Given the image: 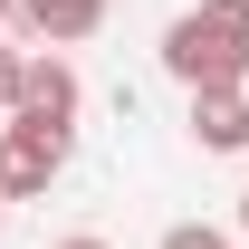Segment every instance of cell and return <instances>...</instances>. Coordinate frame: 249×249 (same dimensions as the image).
<instances>
[{
	"label": "cell",
	"instance_id": "obj_7",
	"mask_svg": "<svg viewBox=\"0 0 249 249\" xmlns=\"http://www.w3.org/2000/svg\"><path fill=\"white\" fill-rule=\"evenodd\" d=\"M10 87H19V48H0V115H10Z\"/></svg>",
	"mask_w": 249,
	"mask_h": 249
},
{
	"label": "cell",
	"instance_id": "obj_6",
	"mask_svg": "<svg viewBox=\"0 0 249 249\" xmlns=\"http://www.w3.org/2000/svg\"><path fill=\"white\" fill-rule=\"evenodd\" d=\"M154 249H230V240H220L211 220H173V230H163V240H154Z\"/></svg>",
	"mask_w": 249,
	"mask_h": 249
},
{
	"label": "cell",
	"instance_id": "obj_8",
	"mask_svg": "<svg viewBox=\"0 0 249 249\" xmlns=\"http://www.w3.org/2000/svg\"><path fill=\"white\" fill-rule=\"evenodd\" d=\"M48 249H115V240H96V230H67V240H48Z\"/></svg>",
	"mask_w": 249,
	"mask_h": 249
},
{
	"label": "cell",
	"instance_id": "obj_11",
	"mask_svg": "<svg viewBox=\"0 0 249 249\" xmlns=\"http://www.w3.org/2000/svg\"><path fill=\"white\" fill-rule=\"evenodd\" d=\"M0 230H10V201H0Z\"/></svg>",
	"mask_w": 249,
	"mask_h": 249
},
{
	"label": "cell",
	"instance_id": "obj_3",
	"mask_svg": "<svg viewBox=\"0 0 249 249\" xmlns=\"http://www.w3.org/2000/svg\"><path fill=\"white\" fill-rule=\"evenodd\" d=\"M67 163V134H48V124H0V201H38V192L58 182Z\"/></svg>",
	"mask_w": 249,
	"mask_h": 249
},
{
	"label": "cell",
	"instance_id": "obj_5",
	"mask_svg": "<svg viewBox=\"0 0 249 249\" xmlns=\"http://www.w3.org/2000/svg\"><path fill=\"white\" fill-rule=\"evenodd\" d=\"M192 144H201V154H240V144H249V96L240 87L192 96Z\"/></svg>",
	"mask_w": 249,
	"mask_h": 249
},
{
	"label": "cell",
	"instance_id": "obj_1",
	"mask_svg": "<svg viewBox=\"0 0 249 249\" xmlns=\"http://www.w3.org/2000/svg\"><path fill=\"white\" fill-rule=\"evenodd\" d=\"M163 67L182 77L192 96H220L249 77V0H201L163 29Z\"/></svg>",
	"mask_w": 249,
	"mask_h": 249
},
{
	"label": "cell",
	"instance_id": "obj_10",
	"mask_svg": "<svg viewBox=\"0 0 249 249\" xmlns=\"http://www.w3.org/2000/svg\"><path fill=\"white\" fill-rule=\"evenodd\" d=\"M240 230H249V192H240Z\"/></svg>",
	"mask_w": 249,
	"mask_h": 249
},
{
	"label": "cell",
	"instance_id": "obj_2",
	"mask_svg": "<svg viewBox=\"0 0 249 249\" xmlns=\"http://www.w3.org/2000/svg\"><path fill=\"white\" fill-rule=\"evenodd\" d=\"M77 106H87L77 67H67L58 48H29V58H19V87H10V115H19V124H48V134H67V124H77ZM10 115H0V124H10Z\"/></svg>",
	"mask_w": 249,
	"mask_h": 249
},
{
	"label": "cell",
	"instance_id": "obj_9",
	"mask_svg": "<svg viewBox=\"0 0 249 249\" xmlns=\"http://www.w3.org/2000/svg\"><path fill=\"white\" fill-rule=\"evenodd\" d=\"M10 10H19V0H0V29H10Z\"/></svg>",
	"mask_w": 249,
	"mask_h": 249
},
{
	"label": "cell",
	"instance_id": "obj_4",
	"mask_svg": "<svg viewBox=\"0 0 249 249\" xmlns=\"http://www.w3.org/2000/svg\"><path fill=\"white\" fill-rule=\"evenodd\" d=\"M10 19H19L38 48H77V38H96V29H106V0H19Z\"/></svg>",
	"mask_w": 249,
	"mask_h": 249
}]
</instances>
